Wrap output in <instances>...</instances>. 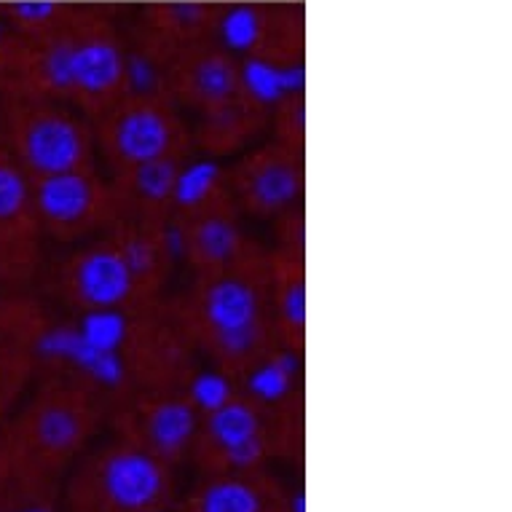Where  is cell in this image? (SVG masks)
I'll list each match as a JSON object with an SVG mask.
<instances>
[{"mask_svg":"<svg viewBox=\"0 0 512 512\" xmlns=\"http://www.w3.org/2000/svg\"><path fill=\"white\" fill-rule=\"evenodd\" d=\"M261 491L239 478L215 480L196 499V512H261Z\"/></svg>","mask_w":512,"mask_h":512,"instance_id":"cell-22","label":"cell"},{"mask_svg":"<svg viewBox=\"0 0 512 512\" xmlns=\"http://www.w3.org/2000/svg\"><path fill=\"white\" fill-rule=\"evenodd\" d=\"M30 373V357L19 346L0 344V411L19 395Z\"/></svg>","mask_w":512,"mask_h":512,"instance_id":"cell-25","label":"cell"},{"mask_svg":"<svg viewBox=\"0 0 512 512\" xmlns=\"http://www.w3.org/2000/svg\"><path fill=\"white\" fill-rule=\"evenodd\" d=\"M180 328L228 370H250L269 357L274 341L269 263L199 277L185 298Z\"/></svg>","mask_w":512,"mask_h":512,"instance_id":"cell-1","label":"cell"},{"mask_svg":"<svg viewBox=\"0 0 512 512\" xmlns=\"http://www.w3.org/2000/svg\"><path fill=\"white\" fill-rule=\"evenodd\" d=\"M14 161L30 180L92 164V137L70 110L46 100H19L9 113Z\"/></svg>","mask_w":512,"mask_h":512,"instance_id":"cell-3","label":"cell"},{"mask_svg":"<svg viewBox=\"0 0 512 512\" xmlns=\"http://www.w3.org/2000/svg\"><path fill=\"white\" fill-rule=\"evenodd\" d=\"M9 35H6V27H3V22H0V54L6 51V46H9Z\"/></svg>","mask_w":512,"mask_h":512,"instance_id":"cell-28","label":"cell"},{"mask_svg":"<svg viewBox=\"0 0 512 512\" xmlns=\"http://www.w3.org/2000/svg\"><path fill=\"white\" fill-rule=\"evenodd\" d=\"M298 352H271L269 357H263L258 365H252L247 373V387H250L252 397L261 403H277L290 392L293 387L295 370H298Z\"/></svg>","mask_w":512,"mask_h":512,"instance_id":"cell-20","label":"cell"},{"mask_svg":"<svg viewBox=\"0 0 512 512\" xmlns=\"http://www.w3.org/2000/svg\"><path fill=\"white\" fill-rule=\"evenodd\" d=\"M140 427H143V437L148 443L145 451H151L159 459H172L191 445L199 419H196V408L191 405V400L156 397L140 408Z\"/></svg>","mask_w":512,"mask_h":512,"instance_id":"cell-16","label":"cell"},{"mask_svg":"<svg viewBox=\"0 0 512 512\" xmlns=\"http://www.w3.org/2000/svg\"><path fill=\"white\" fill-rule=\"evenodd\" d=\"M164 68L177 97L199 108V113L220 108L242 94L234 57L210 43L172 46L164 51Z\"/></svg>","mask_w":512,"mask_h":512,"instance_id":"cell-7","label":"cell"},{"mask_svg":"<svg viewBox=\"0 0 512 512\" xmlns=\"http://www.w3.org/2000/svg\"><path fill=\"white\" fill-rule=\"evenodd\" d=\"M100 143L116 169L183 159L188 129L161 92H124L100 113Z\"/></svg>","mask_w":512,"mask_h":512,"instance_id":"cell-2","label":"cell"},{"mask_svg":"<svg viewBox=\"0 0 512 512\" xmlns=\"http://www.w3.org/2000/svg\"><path fill=\"white\" fill-rule=\"evenodd\" d=\"M38 212L33 185L14 156L0 151V274L25 279L38 261Z\"/></svg>","mask_w":512,"mask_h":512,"instance_id":"cell-8","label":"cell"},{"mask_svg":"<svg viewBox=\"0 0 512 512\" xmlns=\"http://www.w3.org/2000/svg\"><path fill=\"white\" fill-rule=\"evenodd\" d=\"M183 159H164L140 164V167L118 169L113 196H116L118 218L135 223H167L175 212V183Z\"/></svg>","mask_w":512,"mask_h":512,"instance_id":"cell-13","label":"cell"},{"mask_svg":"<svg viewBox=\"0 0 512 512\" xmlns=\"http://www.w3.org/2000/svg\"><path fill=\"white\" fill-rule=\"evenodd\" d=\"M207 437L218 448L220 456H226L234 448L261 440V416L258 408L247 400H228L218 411L207 413Z\"/></svg>","mask_w":512,"mask_h":512,"instance_id":"cell-19","label":"cell"},{"mask_svg":"<svg viewBox=\"0 0 512 512\" xmlns=\"http://www.w3.org/2000/svg\"><path fill=\"white\" fill-rule=\"evenodd\" d=\"M92 397L78 387L46 389L25 419V437L46 459H65L92 432Z\"/></svg>","mask_w":512,"mask_h":512,"instance_id":"cell-11","label":"cell"},{"mask_svg":"<svg viewBox=\"0 0 512 512\" xmlns=\"http://www.w3.org/2000/svg\"><path fill=\"white\" fill-rule=\"evenodd\" d=\"M303 156L285 143L263 145L247 153L231 172V196L236 207H242L258 218H282L301 199Z\"/></svg>","mask_w":512,"mask_h":512,"instance_id":"cell-6","label":"cell"},{"mask_svg":"<svg viewBox=\"0 0 512 512\" xmlns=\"http://www.w3.org/2000/svg\"><path fill=\"white\" fill-rule=\"evenodd\" d=\"M266 121V108L255 105L247 94H239L236 100L226 102L215 110L202 113V132L199 143L210 153L239 151L258 135V129Z\"/></svg>","mask_w":512,"mask_h":512,"instance_id":"cell-17","label":"cell"},{"mask_svg":"<svg viewBox=\"0 0 512 512\" xmlns=\"http://www.w3.org/2000/svg\"><path fill=\"white\" fill-rule=\"evenodd\" d=\"M172 226L180 255L188 258V263L199 271V277L258 269L269 263L263 250H258V244L244 234L239 207L226 188H220L218 194L194 210L180 212V220H175Z\"/></svg>","mask_w":512,"mask_h":512,"instance_id":"cell-4","label":"cell"},{"mask_svg":"<svg viewBox=\"0 0 512 512\" xmlns=\"http://www.w3.org/2000/svg\"><path fill=\"white\" fill-rule=\"evenodd\" d=\"M25 512H51V510H43V507H33V510H25Z\"/></svg>","mask_w":512,"mask_h":512,"instance_id":"cell-29","label":"cell"},{"mask_svg":"<svg viewBox=\"0 0 512 512\" xmlns=\"http://www.w3.org/2000/svg\"><path fill=\"white\" fill-rule=\"evenodd\" d=\"M223 183H220V167L218 161L202 159L191 164V167H180L175 183V210L188 212L204 204L207 199L218 194Z\"/></svg>","mask_w":512,"mask_h":512,"instance_id":"cell-23","label":"cell"},{"mask_svg":"<svg viewBox=\"0 0 512 512\" xmlns=\"http://www.w3.org/2000/svg\"><path fill=\"white\" fill-rule=\"evenodd\" d=\"M277 137L279 143L290 145L303 153L306 140V108H303V94H290L277 105Z\"/></svg>","mask_w":512,"mask_h":512,"instance_id":"cell-26","label":"cell"},{"mask_svg":"<svg viewBox=\"0 0 512 512\" xmlns=\"http://www.w3.org/2000/svg\"><path fill=\"white\" fill-rule=\"evenodd\" d=\"M293 512H306V499H303V494H295Z\"/></svg>","mask_w":512,"mask_h":512,"instance_id":"cell-27","label":"cell"},{"mask_svg":"<svg viewBox=\"0 0 512 512\" xmlns=\"http://www.w3.org/2000/svg\"><path fill=\"white\" fill-rule=\"evenodd\" d=\"M269 301L274 330L290 352H301L306 338V269L303 255L279 250L269 258Z\"/></svg>","mask_w":512,"mask_h":512,"instance_id":"cell-15","label":"cell"},{"mask_svg":"<svg viewBox=\"0 0 512 512\" xmlns=\"http://www.w3.org/2000/svg\"><path fill=\"white\" fill-rule=\"evenodd\" d=\"M62 285L70 303L84 311L126 309L137 303V282L113 239L78 250L65 266Z\"/></svg>","mask_w":512,"mask_h":512,"instance_id":"cell-9","label":"cell"},{"mask_svg":"<svg viewBox=\"0 0 512 512\" xmlns=\"http://www.w3.org/2000/svg\"><path fill=\"white\" fill-rule=\"evenodd\" d=\"M113 244L129 263L135 274L137 298L140 303L153 301L167 282L172 250L164 239V223H135V220H121L113 228Z\"/></svg>","mask_w":512,"mask_h":512,"instance_id":"cell-14","label":"cell"},{"mask_svg":"<svg viewBox=\"0 0 512 512\" xmlns=\"http://www.w3.org/2000/svg\"><path fill=\"white\" fill-rule=\"evenodd\" d=\"M234 397L231 392V381L226 378V373L220 370H202L191 378V387H188V400L194 408L204 413L218 411L220 405H226L228 400Z\"/></svg>","mask_w":512,"mask_h":512,"instance_id":"cell-24","label":"cell"},{"mask_svg":"<svg viewBox=\"0 0 512 512\" xmlns=\"http://www.w3.org/2000/svg\"><path fill=\"white\" fill-rule=\"evenodd\" d=\"M78 333L94 352H124L129 333H132V322H129L124 309L86 311Z\"/></svg>","mask_w":512,"mask_h":512,"instance_id":"cell-21","label":"cell"},{"mask_svg":"<svg viewBox=\"0 0 512 512\" xmlns=\"http://www.w3.org/2000/svg\"><path fill=\"white\" fill-rule=\"evenodd\" d=\"M94 488L113 512H145L167 491V472L145 448H116L94 467Z\"/></svg>","mask_w":512,"mask_h":512,"instance_id":"cell-12","label":"cell"},{"mask_svg":"<svg viewBox=\"0 0 512 512\" xmlns=\"http://www.w3.org/2000/svg\"><path fill=\"white\" fill-rule=\"evenodd\" d=\"M212 33L218 35L228 51L271 59V62L293 59L301 51L303 41L301 22L290 17V11L252 6V3L218 11Z\"/></svg>","mask_w":512,"mask_h":512,"instance_id":"cell-10","label":"cell"},{"mask_svg":"<svg viewBox=\"0 0 512 512\" xmlns=\"http://www.w3.org/2000/svg\"><path fill=\"white\" fill-rule=\"evenodd\" d=\"M30 185L38 223L54 239L76 242L118 218L113 188L92 167L35 177Z\"/></svg>","mask_w":512,"mask_h":512,"instance_id":"cell-5","label":"cell"},{"mask_svg":"<svg viewBox=\"0 0 512 512\" xmlns=\"http://www.w3.org/2000/svg\"><path fill=\"white\" fill-rule=\"evenodd\" d=\"M215 14L218 11L199 0H169L148 11V25L153 35L172 49L204 41L215 27Z\"/></svg>","mask_w":512,"mask_h":512,"instance_id":"cell-18","label":"cell"}]
</instances>
